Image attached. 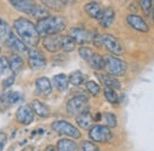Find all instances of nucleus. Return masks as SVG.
<instances>
[{
    "instance_id": "1",
    "label": "nucleus",
    "mask_w": 154,
    "mask_h": 151,
    "mask_svg": "<svg viewBox=\"0 0 154 151\" xmlns=\"http://www.w3.org/2000/svg\"><path fill=\"white\" fill-rule=\"evenodd\" d=\"M13 29L18 37L30 47H37L40 42V35L36 24L27 18H18L13 23Z\"/></svg>"
},
{
    "instance_id": "2",
    "label": "nucleus",
    "mask_w": 154,
    "mask_h": 151,
    "mask_svg": "<svg viewBox=\"0 0 154 151\" xmlns=\"http://www.w3.org/2000/svg\"><path fill=\"white\" fill-rule=\"evenodd\" d=\"M40 36H51V35H59L66 27V20L60 16H49L46 18L39 19L36 24Z\"/></svg>"
},
{
    "instance_id": "3",
    "label": "nucleus",
    "mask_w": 154,
    "mask_h": 151,
    "mask_svg": "<svg viewBox=\"0 0 154 151\" xmlns=\"http://www.w3.org/2000/svg\"><path fill=\"white\" fill-rule=\"evenodd\" d=\"M127 68V63L123 59L116 57L115 55L104 56V69L107 74L113 76H122L126 74Z\"/></svg>"
},
{
    "instance_id": "4",
    "label": "nucleus",
    "mask_w": 154,
    "mask_h": 151,
    "mask_svg": "<svg viewBox=\"0 0 154 151\" xmlns=\"http://www.w3.org/2000/svg\"><path fill=\"white\" fill-rule=\"evenodd\" d=\"M52 129L55 132H57L59 136H65L69 138L78 139L81 138V132L76 126L70 124L66 120H56L52 123Z\"/></svg>"
},
{
    "instance_id": "5",
    "label": "nucleus",
    "mask_w": 154,
    "mask_h": 151,
    "mask_svg": "<svg viewBox=\"0 0 154 151\" xmlns=\"http://www.w3.org/2000/svg\"><path fill=\"white\" fill-rule=\"evenodd\" d=\"M89 99L85 95H76L66 102V111L70 115H78L88 110Z\"/></svg>"
},
{
    "instance_id": "6",
    "label": "nucleus",
    "mask_w": 154,
    "mask_h": 151,
    "mask_svg": "<svg viewBox=\"0 0 154 151\" xmlns=\"http://www.w3.org/2000/svg\"><path fill=\"white\" fill-rule=\"evenodd\" d=\"M89 138L95 143H108L112 140L113 133L106 125H94L89 130Z\"/></svg>"
},
{
    "instance_id": "7",
    "label": "nucleus",
    "mask_w": 154,
    "mask_h": 151,
    "mask_svg": "<svg viewBox=\"0 0 154 151\" xmlns=\"http://www.w3.org/2000/svg\"><path fill=\"white\" fill-rule=\"evenodd\" d=\"M27 62H29V66L32 70H39V69H43L45 68L46 66V58L44 56V54L37 49L36 47H31L27 51Z\"/></svg>"
},
{
    "instance_id": "8",
    "label": "nucleus",
    "mask_w": 154,
    "mask_h": 151,
    "mask_svg": "<svg viewBox=\"0 0 154 151\" xmlns=\"http://www.w3.org/2000/svg\"><path fill=\"white\" fill-rule=\"evenodd\" d=\"M102 45L112 54V55H121L123 54V47L122 44L120 43V40L113 36V35H109V34H104L102 35Z\"/></svg>"
},
{
    "instance_id": "9",
    "label": "nucleus",
    "mask_w": 154,
    "mask_h": 151,
    "mask_svg": "<svg viewBox=\"0 0 154 151\" xmlns=\"http://www.w3.org/2000/svg\"><path fill=\"white\" fill-rule=\"evenodd\" d=\"M8 1L13 6V8H16L18 12L30 14V16H33L38 6V4L35 2L33 0H8Z\"/></svg>"
},
{
    "instance_id": "10",
    "label": "nucleus",
    "mask_w": 154,
    "mask_h": 151,
    "mask_svg": "<svg viewBox=\"0 0 154 151\" xmlns=\"http://www.w3.org/2000/svg\"><path fill=\"white\" fill-rule=\"evenodd\" d=\"M35 112L31 105H23L16 112V119L21 125H30L33 121Z\"/></svg>"
},
{
    "instance_id": "11",
    "label": "nucleus",
    "mask_w": 154,
    "mask_h": 151,
    "mask_svg": "<svg viewBox=\"0 0 154 151\" xmlns=\"http://www.w3.org/2000/svg\"><path fill=\"white\" fill-rule=\"evenodd\" d=\"M70 36L76 42V44L84 45V44H88L91 42L93 32H90L89 30L83 29V27H72L70 30Z\"/></svg>"
},
{
    "instance_id": "12",
    "label": "nucleus",
    "mask_w": 154,
    "mask_h": 151,
    "mask_svg": "<svg viewBox=\"0 0 154 151\" xmlns=\"http://www.w3.org/2000/svg\"><path fill=\"white\" fill-rule=\"evenodd\" d=\"M126 20H127V24H128L132 29H134L135 31H137V32H143V34H146V32L149 31L148 24L145 21V19L142 18V17H140V16H137V14H128Z\"/></svg>"
},
{
    "instance_id": "13",
    "label": "nucleus",
    "mask_w": 154,
    "mask_h": 151,
    "mask_svg": "<svg viewBox=\"0 0 154 151\" xmlns=\"http://www.w3.org/2000/svg\"><path fill=\"white\" fill-rule=\"evenodd\" d=\"M5 45L8 49H11L13 53H16V54H27V51H29L26 44L20 38H17V36L14 34L5 43Z\"/></svg>"
},
{
    "instance_id": "14",
    "label": "nucleus",
    "mask_w": 154,
    "mask_h": 151,
    "mask_svg": "<svg viewBox=\"0 0 154 151\" xmlns=\"http://www.w3.org/2000/svg\"><path fill=\"white\" fill-rule=\"evenodd\" d=\"M43 45L49 53H58L62 51L60 49V35H51L46 36L43 39Z\"/></svg>"
},
{
    "instance_id": "15",
    "label": "nucleus",
    "mask_w": 154,
    "mask_h": 151,
    "mask_svg": "<svg viewBox=\"0 0 154 151\" xmlns=\"http://www.w3.org/2000/svg\"><path fill=\"white\" fill-rule=\"evenodd\" d=\"M94 117L91 115V113L87 110L82 113H79L78 115H76V123L77 125L83 129V130H90L94 126Z\"/></svg>"
},
{
    "instance_id": "16",
    "label": "nucleus",
    "mask_w": 154,
    "mask_h": 151,
    "mask_svg": "<svg viewBox=\"0 0 154 151\" xmlns=\"http://www.w3.org/2000/svg\"><path fill=\"white\" fill-rule=\"evenodd\" d=\"M84 11L90 18L100 20L101 16H102V12H103V8L96 1H90V2L84 5Z\"/></svg>"
},
{
    "instance_id": "17",
    "label": "nucleus",
    "mask_w": 154,
    "mask_h": 151,
    "mask_svg": "<svg viewBox=\"0 0 154 151\" xmlns=\"http://www.w3.org/2000/svg\"><path fill=\"white\" fill-rule=\"evenodd\" d=\"M21 100V94L19 92H16V91H11V92H4L2 94L0 95V102L1 105L4 106H11V105H14L17 102H19Z\"/></svg>"
},
{
    "instance_id": "18",
    "label": "nucleus",
    "mask_w": 154,
    "mask_h": 151,
    "mask_svg": "<svg viewBox=\"0 0 154 151\" xmlns=\"http://www.w3.org/2000/svg\"><path fill=\"white\" fill-rule=\"evenodd\" d=\"M31 107H32L33 112L37 114L38 117H40V118H46V117H49V115L51 114L50 107H49L46 104L39 101L37 99H35V100L31 102Z\"/></svg>"
},
{
    "instance_id": "19",
    "label": "nucleus",
    "mask_w": 154,
    "mask_h": 151,
    "mask_svg": "<svg viewBox=\"0 0 154 151\" xmlns=\"http://www.w3.org/2000/svg\"><path fill=\"white\" fill-rule=\"evenodd\" d=\"M98 76V80L101 81V83L104 86V87H109V88H113V89H121L122 85L121 82L113 77V75H109V74H97Z\"/></svg>"
},
{
    "instance_id": "20",
    "label": "nucleus",
    "mask_w": 154,
    "mask_h": 151,
    "mask_svg": "<svg viewBox=\"0 0 154 151\" xmlns=\"http://www.w3.org/2000/svg\"><path fill=\"white\" fill-rule=\"evenodd\" d=\"M36 88L40 94L49 95L52 92V85L51 81L46 77V76H42L36 80Z\"/></svg>"
},
{
    "instance_id": "21",
    "label": "nucleus",
    "mask_w": 154,
    "mask_h": 151,
    "mask_svg": "<svg viewBox=\"0 0 154 151\" xmlns=\"http://www.w3.org/2000/svg\"><path fill=\"white\" fill-rule=\"evenodd\" d=\"M52 83L54 87H56L59 92H65L69 87V76H66L65 74H57L54 76L52 79Z\"/></svg>"
},
{
    "instance_id": "22",
    "label": "nucleus",
    "mask_w": 154,
    "mask_h": 151,
    "mask_svg": "<svg viewBox=\"0 0 154 151\" xmlns=\"http://www.w3.org/2000/svg\"><path fill=\"white\" fill-rule=\"evenodd\" d=\"M78 145L70 138H62L57 142V151H78Z\"/></svg>"
},
{
    "instance_id": "23",
    "label": "nucleus",
    "mask_w": 154,
    "mask_h": 151,
    "mask_svg": "<svg viewBox=\"0 0 154 151\" xmlns=\"http://www.w3.org/2000/svg\"><path fill=\"white\" fill-rule=\"evenodd\" d=\"M114 19H115V12H114V10L112 7H108V8L103 10L102 16H101V18H100L98 21H100L101 26L109 27L114 23Z\"/></svg>"
},
{
    "instance_id": "24",
    "label": "nucleus",
    "mask_w": 154,
    "mask_h": 151,
    "mask_svg": "<svg viewBox=\"0 0 154 151\" xmlns=\"http://www.w3.org/2000/svg\"><path fill=\"white\" fill-rule=\"evenodd\" d=\"M8 63H10L11 72H12L13 74H18L20 70L23 69V67H24V61H23V58H21L18 54H16V53H13V54L10 56Z\"/></svg>"
},
{
    "instance_id": "25",
    "label": "nucleus",
    "mask_w": 154,
    "mask_h": 151,
    "mask_svg": "<svg viewBox=\"0 0 154 151\" xmlns=\"http://www.w3.org/2000/svg\"><path fill=\"white\" fill-rule=\"evenodd\" d=\"M60 49L65 53H71L76 49V42L70 35H60Z\"/></svg>"
},
{
    "instance_id": "26",
    "label": "nucleus",
    "mask_w": 154,
    "mask_h": 151,
    "mask_svg": "<svg viewBox=\"0 0 154 151\" xmlns=\"http://www.w3.org/2000/svg\"><path fill=\"white\" fill-rule=\"evenodd\" d=\"M91 69L94 70H102L104 69V57H102L98 53H93V55L90 57V59L87 62Z\"/></svg>"
},
{
    "instance_id": "27",
    "label": "nucleus",
    "mask_w": 154,
    "mask_h": 151,
    "mask_svg": "<svg viewBox=\"0 0 154 151\" xmlns=\"http://www.w3.org/2000/svg\"><path fill=\"white\" fill-rule=\"evenodd\" d=\"M12 35H13V31L11 30L10 25L4 19L0 18V40L6 43Z\"/></svg>"
},
{
    "instance_id": "28",
    "label": "nucleus",
    "mask_w": 154,
    "mask_h": 151,
    "mask_svg": "<svg viewBox=\"0 0 154 151\" xmlns=\"http://www.w3.org/2000/svg\"><path fill=\"white\" fill-rule=\"evenodd\" d=\"M103 94H104L106 100H107L109 104H112V105H117V104H119V95H117V93L115 92V89L109 88V87H104Z\"/></svg>"
},
{
    "instance_id": "29",
    "label": "nucleus",
    "mask_w": 154,
    "mask_h": 151,
    "mask_svg": "<svg viewBox=\"0 0 154 151\" xmlns=\"http://www.w3.org/2000/svg\"><path fill=\"white\" fill-rule=\"evenodd\" d=\"M42 4L46 8L54 10V11H60L64 7V4L62 0H42Z\"/></svg>"
},
{
    "instance_id": "30",
    "label": "nucleus",
    "mask_w": 154,
    "mask_h": 151,
    "mask_svg": "<svg viewBox=\"0 0 154 151\" xmlns=\"http://www.w3.org/2000/svg\"><path fill=\"white\" fill-rule=\"evenodd\" d=\"M69 82L74 86H81L84 82V75L82 72L75 70L69 75Z\"/></svg>"
},
{
    "instance_id": "31",
    "label": "nucleus",
    "mask_w": 154,
    "mask_h": 151,
    "mask_svg": "<svg viewBox=\"0 0 154 151\" xmlns=\"http://www.w3.org/2000/svg\"><path fill=\"white\" fill-rule=\"evenodd\" d=\"M85 88H87V91L93 95V96H98L100 93H101V87H100V85L96 83L95 81H91V80L85 82Z\"/></svg>"
},
{
    "instance_id": "32",
    "label": "nucleus",
    "mask_w": 154,
    "mask_h": 151,
    "mask_svg": "<svg viewBox=\"0 0 154 151\" xmlns=\"http://www.w3.org/2000/svg\"><path fill=\"white\" fill-rule=\"evenodd\" d=\"M139 4H140V7L145 16H149L152 13L154 0H139Z\"/></svg>"
},
{
    "instance_id": "33",
    "label": "nucleus",
    "mask_w": 154,
    "mask_h": 151,
    "mask_svg": "<svg viewBox=\"0 0 154 151\" xmlns=\"http://www.w3.org/2000/svg\"><path fill=\"white\" fill-rule=\"evenodd\" d=\"M11 72L10 68V63H8V58L5 56L0 57V76L7 75Z\"/></svg>"
},
{
    "instance_id": "34",
    "label": "nucleus",
    "mask_w": 154,
    "mask_h": 151,
    "mask_svg": "<svg viewBox=\"0 0 154 151\" xmlns=\"http://www.w3.org/2000/svg\"><path fill=\"white\" fill-rule=\"evenodd\" d=\"M93 50L90 49V48H88V47H84V45H82V47H79V49H78V54H79V56L82 57L85 62H88L89 59H90V57L93 55Z\"/></svg>"
},
{
    "instance_id": "35",
    "label": "nucleus",
    "mask_w": 154,
    "mask_h": 151,
    "mask_svg": "<svg viewBox=\"0 0 154 151\" xmlns=\"http://www.w3.org/2000/svg\"><path fill=\"white\" fill-rule=\"evenodd\" d=\"M104 121H106V126H108L110 129L116 127V125H117V119H116V115L114 113L104 114Z\"/></svg>"
},
{
    "instance_id": "36",
    "label": "nucleus",
    "mask_w": 154,
    "mask_h": 151,
    "mask_svg": "<svg viewBox=\"0 0 154 151\" xmlns=\"http://www.w3.org/2000/svg\"><path fill=\"white\" fill-rule=\"evenodd\" d=\"M81 150L82 151H100L98 146L96 144H94L93 142H89V140H84L81 145Z\"/></svg>"
},
{
    "instance_id": "37",
    "label": "nucleus",
    "mask_w": 154,
    "mask_h": 151,
    "mask_svg": "<svg viewBox=\"0 0 154 151\" xmlns=\"http://www.w3.org/2000/svg\"><path fill=\"white\" fill-rule=\"evenodd\" d=\"M14 81H16V74H12V75L5 77L4 81H2V88L4 89H7V88L12 87L13 83H14Z\"/></svg>"
},
{
    "instance_id": "38",
    "label": "nucleus",
    "mask_w": 154,
    "mask_h": 151,
    "mask_svg": "<svg viewBox=\"0 0 154 151\" xmlns=\"http://www.w3.org/2000/svg\"><path fill=\"white\" fill-rule=\"evenodd\" d=\"M91 43L96 48H101L102 47V35H100L97 31H94L93 36H91Z\"/></svg>"
},
{
    "instance_id": "39",
    "label": "nucleus",
    "mask_w": 154,
    "mask_h": 151,
    "mask_svg": "<svg viewBox=\"0 0 154 151\" xmlns=\"http://www.w3.org/2000/svg\"><path fill=\"white\" fill-rule=\"evenodd\" d=\"M6 142H7V137H6V133L0 132V151H2V149L5 148V145H6Z\"/></svg>"
},
{
    "instance_id": "40",
    "label": "nucleus",
    "mask_w": 154,
    "mask_h": 151,
    "mask_svg": "<svg viewBox=\"0 0 154 151\" xmlns=\"http://www.w3.org/2000/svg\"><path fill=\"white\" fill-rule=\"evenodd\" d=\"M62 1H63L64 6H65V5H70V4H74V2H75V0H62Z\"/></svg>"
},
{
    "instance_id": "41",
    "label": "nucleus",
    "mask_w": 154,
    "mask_h": 151,
    "mask_svg": "<svg viewBox=\"0 0 154 151\" xmlns=\"http://www.w3.org/2000/svg\"><path fill=\"white\" fill-rule=\"evenodd\" d=\"M45 151H57V149H55V146H48L46 149H45Z\"/></svg>"
},
{
    "instance_id": "42",
    "label": "nucleus",
    "mask_w": 154,
    "mask_h": 151,
    "mask_svg": "<svg viewBox=\"0 0 154 151\" xmlns=\"http://www.w3.org/2000/svg\"><path fill=\"white\" fill-rule=\"evenodd\" d=\"M151 14H152V19H153V23H154V5H153V10H152V13H151Z\"/></svg>"
},
{
    "instance_id": "43",
    "label": "nucleus",
    "mask_w": 154,
    "mask_h": 151,
    "mask_svg": "<svg viewBox=\"0 0 154 151\" xmlns=\"http://www.w3.org/2000/svg\"><path fill=\"white\" fill-rule=\"evenodd\" d=\"M0 51H1V49H0Z\"/></svg>"
}]
</instances>
